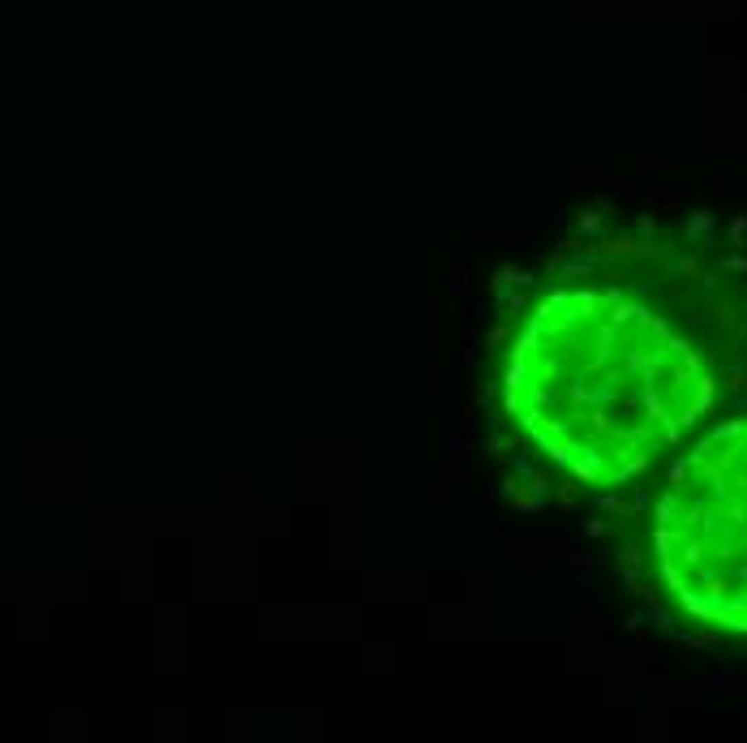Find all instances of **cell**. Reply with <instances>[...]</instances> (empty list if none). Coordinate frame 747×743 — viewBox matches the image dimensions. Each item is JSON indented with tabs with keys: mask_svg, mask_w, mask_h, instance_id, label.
Wrapping results in <instances>:
<instances>
[{
	"mask_svg": "<svg viewBox=\"0 0 747 743\" xmlns=\"http://www.w3.org/2000/svg\"><path fill=\"white\" fill-rule=\"evenodd\" d=\"M648 576L678 619L747 640V413L705 426L661 464Z\"/></svg>",
	"mask_w": 747,
	"mask_h": 743,
	"instance_id": "cell-2",
	"label": "cell"
},
{
	"mask_svg": "<svg viewBox=\"0 0 747 743\" xmlns=\"http://www.w3.org/2000/svg\"><path fill=\"white\" fill-rule=\"evenodd\" d=\"M735 318L687 258L636 241L580 249L498 348V422L584 490L648 477L722 404Z\"/></svg>",
	"mask_w": 747,
	"mask_h": 743,
	"instance_id": "cell-1",
	"label": "cell"
}]
</instances>
